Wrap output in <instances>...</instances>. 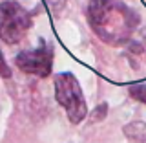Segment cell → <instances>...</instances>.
Instances as JSON below:
<instances>
[{"label": "cell", "instance_id": "obj_1", "mask_svg": "<svg viewBox=\"0 0 146 143\" xmlns=\"http://www.w3.org/2000/svg\"><path fill=\"white\" fill-rule=\"evenodd\" d=\"M88 17L95 33L111 44L128 39L139 22V15L117 0H90Z\"/></svg>", "mask_w": 146, "mask_h": 143}, {"label": "cell", "instance_id": "obj_2", "mask_svg": "<svg viewBox=\"0 0 146 143\" xmlns=\"http://www.w3.org/2000/svg\"><path fill=\"white\" fill-rule=\"evenodd\" d=\"M55 97L66 108V114L73 125L80 123L86 117V103L82 97V88L77 77L70 72L55 75Z\"/></svg>", "mask_w": 146, "mask_h": 143}, {"label": "cell", "instance_id": "obj_3", "mask_svg": "<svg viewBox=\"0 0 146 143\" xmlns=\"http://www.w3.org/2000/svg\"><path fill=\"white\" fill-rule=\"evenodd\" d=\"M31 26V17L18 2L7 0L0 4V39L15 44L24 37Z\"/></svg>", "mask_w": 146, "mask_h": 143}, {"label": "cell", "instance_id": "obj_4", "mask_svg": "<svg viewBox=\"0 0 146 143\" xmlns=\"http://www.w3.org/2000/svg\"><path fill=\"white\" fill-rule=\"evenodd\" d=\"M15 64L22 72L31 73L38 77H48L51 73V64H53V52L49 48H36V50H27L20 52L15 59Z\"/></svg>", "mask_w": 146, "mask_h": 143}, {"label": "cell", "instance_id": "obj_5", "mask_svg": "<svg viewBox=\"0 0 146 143\" xmlns=\"http://www.w3.org/2000/svg\"><path fill=\"white\" fill-rule=\"evenodd\" d=\"M122 132L126 134V138H130L131 141H146V125L141 121L130 123L122 128Z\"/></svg>", "mask_w": 146, "mask_h": 143}, {"label": "cell", "instance_id": "obj_6", "mask_svg": "<svg viewBox=\"0 0 146 143\" xmlns=\"http://www.w3.org/2000/svg\"><path fill=\"white\" fill-rule=\"evenodd\" d=\"M130 95L141 103H146V85H133L130 86Z\"/></svg>", "mask_w": 146, "mask_h": 143}, {"label": "cell", "instance_id": "obj_7", "mask_svg": "<svg viewBox=\"0 0 146 143\" xmlns=\"http://www.w3.org/2000/svg\"><path fill=\"white\" fill-rule=\"evenodd\" d=\"M0 75H2L4 79H9V77H11V70H9V66H7L6 59H4L2 52H0Z\"/></svg>", "mask_w": 146, "mask_h": 143}, {"label": "cell", "instance_id": "obj_8", "mask_svg": "<svg viewBox=\"0 0 146 143\" xmlns=\"http://www.w3.org/2000/svg\"><path fill=\"white\" fill-rule=\"evenodd\" d=\"M106 105H100V107H97V108H95V112L93 114H91V119H93V121H100V119H102L104 116H106Z\"/></svg>", "mask_w": 146, "mask_h": 143}]
</instances>
